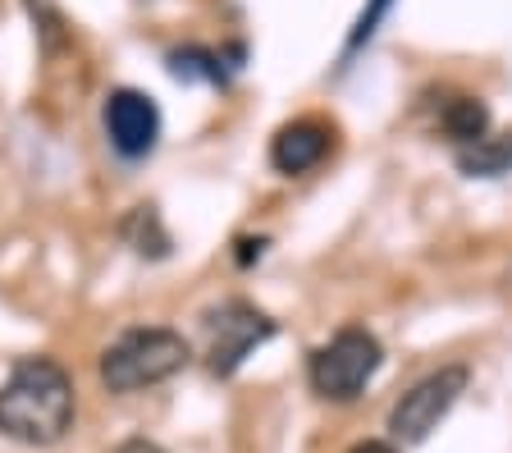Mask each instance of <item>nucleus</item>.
I'll list each match as a JSON object with an SVG mask.
<instances>
[{
  "label": "nucleus",
  "mask_w": 512,
  "mask_h": 453,
  "mask_svg": "<svg viewBox=\"0 0 512 453\" xmlns=\"http://www.w3.org/2000/svg\"><path fill=\"white\" fill-rule=\"evenodd\" d=\"M458 170L467 179H499V174L512 170V133H485L471 147H458Z\"/></svg>",
  "instance_id": "6e6552de"
},
{
  "label": "nucleus",
  "mask_w": 512,
  "mask_h": 453,
  "mask_svg": "<svg viewBox=\"0 0 512 453\" xmlns=\"http://www.w3.org/2000/svg\"><path fill=\"white\" fill-rule=\"evenodd\" d=\"M348 453H398V449L389 440H362V444H352Z\"/></svg>",
  "instance_id": "ddd939ff"
},
{
  "label": "nucleus",
  "mask_w": 512,
  "mask_h": 453,
  "mask_svg": "<svg viewBox=\"0 0 512 453\" xmlns=\"http://www.w3.org/2000/svg\"><path fill=\"white\" fill-rule=\"evenodd\" d=\"M74 380L55 357H19L0 385V435L28 449L60 444L74 426Z\"/></svg>",
  "instance_id": "f257e3e1"
},
{
  "label": "nucleus",
  "mask_w": 512,
  "mask_h": 453,
  "mask_svg": "<svg viewBox=\"0 0 512 453\" xmlns=\"http://www.w3.org/2000/svg\"><path fill=\"white\" fill-rule=\"evenodd\" d=\"M467 380H471V371L458 367V362L416 380L403 399L394 403V412H389V435H394V444H421L426 440L439 421L453 412V403L467 394Z\"/></svg>",
  "instance_id": "39448f33"
},
{
  "label": "nucleus",
  "mask_w": 512,
  "mask_h": 453,
  "mask_svg": "<svg viewBox=\"0 0 512 453\" xmlns=\"http://www.w3.org/2000/svg\"><path fill=\"white\" fill-rule=\"evenodd\" d=\"M119 234H124L128 243L142 252V257H165V252H170V234L160 229L156 206H133V216L124 220V229H119Z\"/></svg>",
  "instance_id": "9d476101"
},
{
  "label": "nucleus",
  "mask_w": 512,
  "mask_h": 453,
  "mask_svg": "<svg viewBox=\"0 0 512 453\" xmlns=\"http://www.w3.org/2000/svg\"><path fill=\"white\" fill-rule=\"evenodd\" d=\"M384 348L366 325H343L330 344L311 348L307 357V385L316 389L320 399L330 403H352L371 385V376L380 371Z\"/></svg>",
  "instance_id": "7ed1b4c3"
},
{
  "label": "nucleus",
  "mask_w": 512,
  "mask_h": 453,
  "mask_svg": "<svg viewBox=\"0 0 512 453\" xmlns=\"http://www.w3.org/2000/svg\"><path fill=\"white\" fill-rule=\"evenodd\" d=\"M115 453H165L160 444H151V440H128V444H119Z\"/></svg>",
  "instance_id": "4468645a"
},
{
  "label": "nucleus",
  "mask_w": 512,
  "mask_h": 453,
  "mask_svg": "<svg viewBox=\"0 0 512 453\" xmlns=\"http://www.w3.org/2000/svg\"><path fill=\"white\" fill-rule=\"evenodd\" d=\"M170 69H174V78H206V83H224L220 55L197 51V46H188V51H174L170 55Z\"/></svg>",
  "instance_id": "9b49d317"
},
{
  "label": "nucleus",
  "mask_w": 512,
  "mask_h": 453,
  "mask_svg": "<svg viewBox=\"0 0 512 453\" xmlns=\"http://www.w3.org/2000/svg\"><path fill=\"white\" fill-rule=\"evenodd\" d=\"M192 362V344L170 325H133L101 353V385L110 394H138L165 385Z\"/></svg>",
  "instance_id": "f03ea898"
},
{
  "label": "nucleus",
  "mask_w": 512,
  "mask_h": 453,
  "mask_svg": "<svg viewBox=\"0 0 512 453\" xmlns=\"http://www.w3.org/2000/svg\"><path fill=\"white\" fill-rule=\"evenodd\" d=\"M439 129L453 138V147H471V142H480L490 133V110L476 97H453L439 110Z\"/></svg>",
  "instance_id": "1a4fd4ad"
},
{
  "label": "nucleus",
  "mask_w": 512,
  "mask_h": 453,
  "mask_svg": "<svg viewBox=\"0 0 512 453\" xmlns=\"http://www.w3.org/2000/svg\"><path fill=\"white\" fill-rule=\"evenodd\" d=\"M384 10H389V0H371L362 10V19H357V28H352V37H348V51H343V60H348L352 51H362V42H371L375 37V23L384 19Z\"/></svg>",
  "instance_id": "f8f14e48"
},
{
  "label": "nucleus",
  "mask_w": 512,
  "mask_h": 453,
  "mask_svg": "<svg viewBox=\"0 0 512 453\" xmlns=\"http://www.w3.org/2000/svg\"><path fill=\"white\" fill-rule=\"evenodd\" d=\"M206 367L211 376H234L256 348L275 339V321L247 298H229L206 312Z\"/></svg>",
  "instance_id": "20e7f679"
},
{
  "label": "nucleus",
  "mask_w": 512,
  "mask_h": 453,
  "mask_svg": "<svg viewBox=\"0 0 512 453\" xmlns=\"http://www.w3.org/2000/svg\"><path fill=\"white\" fill-rule=\"evenodd\" d=\"M101 119H106L110 147H115L124 161H142V156L156 151V142H160V106L147 97V92H138V87H115V92L106 97Z\"/></svg>",
  "instance_id": "423d86ee"
},
{
  "label": "nucleus",
  "mask_w": 512,
  "mask_h": 453,
  "mask_svg": "<svg viewBox=\"0 0 512 453\" xmlns=\"http://www.w3.org/2000/svg\"><path fill=\"white\" fill-rule=\"evenodd\" d=\"M334 147V129L325 124V119H293V124H284V129L270 138V165H275L279 174H307L316 170L325 156H330Z\"/></svg>",
  "instance_id": "0eeeda50"
}]
</instances>
